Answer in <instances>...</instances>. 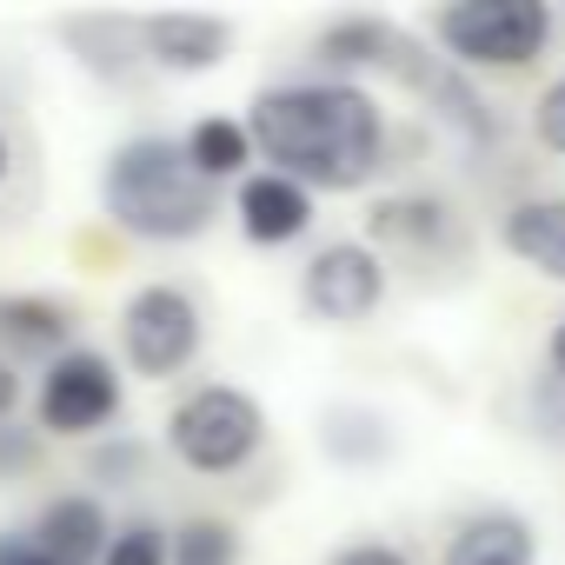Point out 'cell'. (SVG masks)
<instances>
[{
  "mask_svg": "<svg viewBox=\"0 0 565 565\" xmlns=\"http://www.w3.org/2000/svg\"><path fill=\"white\" fill-rule=\"evenodd\" d=\"M246 134H253V153L300 180L307 193H353L380 173L386 160V114L366 87L353 81H273L253 94V114H246Z\"/></svg>",
  "mask_w": 565,
  "mask_h": 565,
  "instance_id": "obj_1",
  "label": "cell"
},
{
  "mask_svg": "<svg viewBox=\"0 0 565 565\" xmlns=\"http://www.w3.org/2000/svg\"><path fill=\"white\" fill-rule=\"evenodd\" d=\"M100 206L107 220L127 233V239H147V246H180V239H200L220 213V186H206L180 140L167 134H134L107 153L100 167Z\"/></svg>",
  "mask_w": 565,
  "mask_h": 565,
  "instance_id": "obj_2",
  "label": "cell"
},
{
  "mask_svg": "<svg viewBox=\"0 0 565 565\" xmlns=\"http://www.w3.org/2000/svg\"><path fill=\"white\" fill-rule=\"evenodd\" d=\"M167 446H173V459H180L186 472L226 479V472L253 466V452L266 446V413H259V399H253L246 386L206 380V386H193V393L173 399V413H167Z\"/></svg>",
  "mask_w": 565,
  "mask_h": 565,
  "instance_id": "obj_3",
  "label": "cell"
},
{
  "mask_svg": "<svg viewBox=\"0 0 565 565\" xmlns=\"http://www.w3.org/2000/svg\"><path fill=\"white\" fill-rule=\"evenodd\" d=\"M558 34V14L545 0H459L433 14V41L452 54V67H532Z\"/></svg>",
  "mask_w": 565,
  "mask_h": 565,
  "instance_id": "obj_4",
  "label": "cell"
},
{
  "mask_svg": "<svg viewBox=\"0 0 565 565\" xmlns=\"http://www.w3.org/2000/svg\"><path fill=\"white\" fill-rule=\"evenodd\" d=\"M200 340H206V320H200V300L173 279H147V287L127 294L120 307V360L127 373L140 380H173L200 360Z\"/></svg>",
  "mask_w": 565,
  "mask_h": 565,
  "instance_id": "obj_5",
  "label": "cell"
},
{
  "mask_svg": "<svg viewBox=\"0 0 565 565\" xmlns=\"http://www.w3.org/2000/svg\"><path fill=\"white\" fill-rule=\"evenodd\" d=\"M127 406V386H120V366L94 347H67L61 360L41 366V386H34V419L47 439H94L120 419Z\"/></svg>",
  "mask_w": 565,
  "mask_h": 565,
  "instance_id": "obj_6",
  "label": "cell"
},
{
  "mask_svg": "<svg viewBox=\"0 0 565 565\" xmlns=\"http://www.w3.org/2000/svg\"><path fill=\"white\" fill-rule=\"evenodd\" d=\"M386 300V259L366 239H327L300 266V307L320 327H366Z\"/></svg>",
  "mask_w": 565,
  "mask_h": 565,
  "instance_id": "obj_7",
  "label": "cell"
},
{
  "mask_svg": "<svg viewBox=\"0 0 565 565\" xmlns=\"http://www.w3.org/2000/svg\"><path fill=\"white\" fill-rule=\"evenodd\" d=\"M320 61H327V67H380V74H393V81H406V87H419V74L433 67V54H426L406 28H393V21H380V14L327 21V28H320Z\"/></svg>",
  "mask_w": 565,
  "mask_h": 565,
  "instance_id": "obj_8",
  "label": "cell"
},
{
  "mask_svg": "<svg viewBox=\"0 0 565 565\" xmlns=\"http://www.w3.org/2000/svg\"><path fill=\"white\" fill-rule=\"evenodd\" d=\"M233 220L253 246H294L313 233V193L273 167H253L239 186H233Z\"/></svg>",
  "mask_w": 565,
  "mask_h": 565,
  "instance_id": "obj_9",
  "label": "cell"
},
{
  "mask_svg": "<svg viewBox=\"0 0 565 565\" xmlns=\"http://www.w3.org/2000/svg\"><path fill=\"white\" fill-rule=\"evenodd\" d=\"M366 233H373V253H380V259H386V253H419V259L459 253V220H452V206L413 200V193L380 200V206L366 213Z\"/></svg>",
  "mask_w": 565,
  "mask_h": 565,
  "instance_id": "obj_10",
  "label": "cell"
},
{
  "mask_svg": "<svg viewBox=\"0 0 565 565\" xmlns=\"http://www.w3.org/2000/svg\"><path fill=\"white\" fill-rule=\"evenodd\" d=\"M439 565H539V532L525 525V512L486 505V512H466L452 525Z\"/></svg>",
  "mask_w": 565,
  "mask_h": 565,
  "instance_id": "obj_11",
  "label": "cell"
},
{
  "mask_svg": "<svg viewBox=\"0 0 565 565\" xmlns=\"http://www.w3.org/2000/svg\"><path fill=\"white\" fill-rule=\"evenodd\" d=\"M499 246L519 266H532L539 279H558V287H565V193L512 200L505 220H499Z\"/></svg>",
  "mask_w": 565,
  "mask_h": 565,
  "instance_id": "obj_12",
  "label": "cell"
},
{
  "mask_svg": "<svg viewBox=\"0 0 565 565\" xmlns=\"http://www.w3.org/2000/svg\"><path fill=\"white\" fill-rule=\"evenodd\" d=\"M28 539L47 558H61V565H100V552L114 539V519H107V505L94 492H61V499L41 505V519H34Z\"/></svg>",
  "mask_w": 565,
  "mask_h": 565,
  "instance_id": "obj_13",
  "label": "cell"
},
{
  "mask_svg": "<svg viewBox=\"0 0 565 565\" xmlns=\"http://www.w3.org/2000/svg\"><path fill=\"white\" fill-rule=\"evenodd\" d=\"M140 47L167 74H206V67L226 61L233 28L213 21V14H153V21H140Z\"/></svg>",
  "mask_w": 565,
  "mask_h": 565,
  "instance_id": "obj_14",
  "label": "cell"
},
{
  "mask_svg": "<svg viewBox=\"0 0 565 565\" xmlns=\"http://www.w3.org/2000/svg\"><path fill=\"white\" fill-rule=\"evenodd\" d=\"M74 340V307L47 300V294H14L0 300V353L14 360H61Z\"/></svg>",
  "mask_w": 565,
  "mask_h": 565,
  "instance_id": "obj_15",
  "label": "cell"
},
{
  "mask_svg": "<svg viewBox=\"0 0 565 565\" xmlns=\"http://www.w3.org/2000/svg\"><path fill=\"white\" fill-rule=\"evenodd\" d=\"M180 153H186V167L206 180V186H220V180H246L253 173V134H246V120H226V114H206V120H193L186 134H180Z\"/></svg>",
  "mask_w": 565,
  "mask_h": 565,
  "instance_id": "obj_16",
  "label": "cell"
},
{
  "mask_svg": "<svg viewBox=\"0 0 565 565\" xmlns=\"http://www.w3.org/2000/svg\"><path fill=\"white\" fill-rule=\"evenodd\" d=\"M167 565H239V525L193 512L167 532Z\"/></svg>",
  "mask_w": 565,
  "mask_h": 565,
  "instance_id": "obj_17",
  "label": "cell"
},
{
  "mask_svg": "<svg viewBox=\"0 0 565 565\" xmlns=\"http://www.w3.org/2000/svg\"><path fill=\"white\" fill-rule=\"evenodd\" d=\"M100 565H167V525H153V519H127V525H114Z\"/></svg>",
  "mask_w": 565,
  "mask_h": 565,
  "instance_id": "obj_18",
  "label": "cell"
},
{
  "mask_svg": "<svg viewBox=\"0 0 565 565\" xmlns=\"http://www.w3.org/2000/svg\"><path fill=\"white\" fill-rule=\"evenodd\" d=\"M94 479L100 486H134L140 479V466H147V452H140V439H127V433H114V446H94Z\"/></svg>",
  "mask_w": 565,
  "mask_h": 565,
  "instance_id": "obj_19",
  "label": "cell"
},
{
  "mask_svg": "<svg viewBox=\"0 0 565 565\" xmlns=\"http://www.w3.org/2000/svg\"><path fill=\"white\" fill-rule=\"evenodd\" d=\"M532 140L545 153H565V74L539 87V100H532Z\"/></svg>",
  "mask_w": 565,
  "mask_h": 565,
  "instance_id": "obj_20",
  "label": "cell"
},
{
  "mask_svg": "<svg viewBox=\"0 0 565 565\" xmlns=\"http://www.w3.org/2000/svg\"><path fill=\"white\" fill-rule=\"evenodd\" d=\"M41 466V433H28V426H0V479H28Z\"/></svg>",
  "mask_w": 565,
  "mask_h": 565,
  "instance_id": "obj_21",
  "label": "cell"
},
{
  "mask_svg": "<svg viewBox=\"0 0 565 565\" xmlns=\"http://www.w3.org/2000/svg\"><path fill=\"white\" fill-rule=\"evenodd\" d=\"M532 419H539V433H545V439H558V446H565V380H552V373H545V380L532 386Z\"/></svg>",
  "mask_w": 565,
  "mask_h": 565,
  "instance_id": "obj_22",
  "label": "cell"
},
{
  "mask_svg": "<svg viewBox=\"0 0 565 565\" xmlns=\"http://www.w3.org/2000/svg\"><path fill=\"white\" fill-rule=\"evenodd\" d=\"M327 565H413V552L393 545V539H353V545H340Z\"/></svg>",
  "mask_w": 565,
  "mask_h": 565,
  "instance_id": "obj_23",
  "label": "cell"
},
{
  "mask_svg": "<svg viewBox=\"0 0 565 565\" xmlns=\"http://www.w3.org/2000/svg\"><path fill=\"white\" fill-rule=\"evenodd\" d=\"M0 565H61V558H47L28 532H0Z\"/></svg>",
  "mask_w": 565,
  "mask_h": 565,
  "instance_id": "obj_24",
  "label": "cell"
},
{
  "mask_svg": "<svg viewBox=\"0 0 565 565\" xmlns=\"http://www.w3.org/2000/svg\"><path fill=\"white\" fill-rule=\"evenodd\" d=\"M545 373L552 380H565V313L552 320V333H545Z\"/></svg>",
  "mask_w": 565,
  "mask_h": 565,
  "instance_id": "obj_25",
  "label": "cell"
},
{
  "mask_svg": "<svg viewBox=\"0 0 565 565\" xmlns=\"http://www.w3.org/2000/svg\"><path fill=\"white\" fill-rule=\"evenodd\" d=\"M14 406H21V373H14L8 360H0V426L14 419Z\"/></svg>",
  "mask_w": 565,
  "mask_h": 565,
  "instance_id": "obj_26",
  "label": "cell"
},
{
  "mask_svg": "<svg viewBox=\"0 0 565 565\" xmlns=\"http://www.w3.org/2000/svg\"><path fill=\"white\" fill-rule=\"evenodd\" d=\"M0 180H8V134H0Z\"/></svg>",
  "mask_w": 565,
  "mask_h": 565,
  "instance_id": "obj_27",
  "label": "cell"
}]
</instances>
